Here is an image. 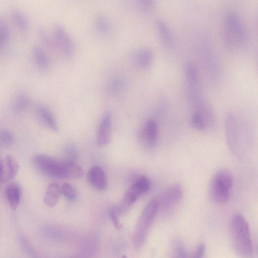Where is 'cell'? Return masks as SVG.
Masks as SVG:
<instances>
[{"label": "cell", "instance_id": "8", "mask_svg": "<svg viewBox=\"0 0 258 258\" xmlns=\"http://www.w3.org/2000/svg\"><path fill=\"white\" fill-rule=\"evenodd\" d=\"M55 45L61 53L66 57L72 55L74 51L73 41L65 28L60 24H56L53 36Z\"/></svg>", "mask_w": 258, "mask_h": 258}, {"label": "cell", "instance_id": "25", "mask_svg": "<svg viewBox=\"0 0 258 258\" xmlns=\"http://www.w3.org/2000/svg\"><path fill=\"white\" fill-rule=\"evenodd\" d=\"M124 80L120 77H116L109 80L107 84L108 90L112 94H116L120 93L125 87Z\"/></svg>", "mask_w": 258, "mask_h": 258}, {"label": "cell", "instance_id": "6", "mask_svg": "<svg viewBox=\"0 0 258 258\" xmlns=\"http://www.w3.org/2000/svg\"><path fill=\"white\" fill-rule=\"evenodd\" d=\"M150 187V180L146 176H141L127 189L121 202L114 206L119 215L125 213L144 193Z\"/></svg>", "mask_w": 258, "mask_h": 258}, {"label": "cell", "instance_id": "2", "mask_svg": "<svg viewBox=\"0 0 258 258\" xmlns=\"http://www.w3.org/2000/svg\"><path fill=\"white\" fill-rule=\"evenodd\" d=\"M231 238L234 249L239 255L250 257L252 254V244L249 226L240 214H234L230 225Z\"/></svg>", "mask_w": 258, "mask_h": 258}, {"label": "cell", "instance_id": "4", "mask_svg": "<svg viewBox=\"0 0 258 258\" xmlns=\"http://www.w3.org/2000/svg\"><path fill=\"white\" fill-rule=\"evenodd\" d=\"M233 184L232 173L227 169L218 171L213 177L210 186V196L215 203L223 204L229 199Z\"/></svg>", "mask_w": 258, "mask_h": 258}, {"label": "cell", "instance_id": "33", "mask_svg": "<svg viewBox=\"0 0 258 258\" xmlns=\"http://www.w3.org/2000/svg\"><path fill=\"white\" fill-rule=\"evenodd\" d=\"M141 8L145 11L150 12L153 10L156 4V0H139Z\"/></svg>", "mask_w": 258, "mask_h": 258}, {"label": "cell", "instance_id": "37", "mask_svg": "<svg viewBox=\"0 0 258 258\" xmlns=\"http://www.w3.org/2000/svg\"><path fill=\"white\" fill-rule=\"evenodd\" d=\"M256 251L257 254L258 255V242H257L256 246Z\"/></svg>", "mask_w": 258, "mask_h": 258}, {"label": "cell", "instance_id": "31", "mask_svg": "<svg viewBox=\"0 0 258 258\" xmlns=\"http://www.w3.org/2000/svg\"><path fill=\"white\" fill-rule=\"evenodd\" d=\"M64 152L68 159L75 160L78 155L77 149L73 144H67L64 147Z\"/></svg>", "mask_w": 258, "mask_h": 258}, {"label": "cell", "instance_id": "5", "mask_svg": "<svg viewBox=\"0 0 258 258\" xmlns=\"http://www.w3.org/2000/svg\"><path fill=\"white\" fill-rule=\"evenodd\" d=\"M224 132L227 146L230 151L237 157H241L243 153L240 117L234 112H228L224 119Z\"/></svg>", "mask_w": 258, "mask_h": 258}, {"label": "cell", "instance_id": "3", "mask_svg": "<svg viewBox=\"0 0 258 258\" xmlns=\"http://www.w3.org/2000/svg\"><path fill=\"white\" fill-rule=\"evenodd\" d=\"M158 211V202L156 199L150 201L143 209L136 226L133 237V246L140 249L143 245L149 230Z\"/></svg>", "mask_w": 258, "mask_h": 258}, {"label": "cell", "instance_id": "35", "mask_svg": "<svg viewBox=\"0 0 258 258\" xmlns=\"http://www.w3.org/2000/svg\"><path fill=\"white\" fill-rule=\"evenodd\" d=\"M205 251V246L204 244L201 243L197 247L194 253V257H202L203 256Z\"/></svg>", "mask_w": 258, "mask_h": 258}, {"label": "cell", "instance_id": "27", "mask_svg": "<svg viewBox=\"0 0 258 258\" xmlns=\"http://www.w3.org/2000/svg\"><path fill=\"white\" fill-rule=\"evenodd\" d=\"M15 143L13 134L8 129H2L0 132V144L3 148H9Z\"/></svg>", "mask_w": 258, "mask_h": 258}, {"label": "cell", "instance_id": "36", "mask_svg": "<svg viewBox=\"0 0 258 258\" xmlns=\"http://www.w3.org/2000/svg\"><path fill=\"white\" fill-rule=\"evenodd\" d=\"M255 66H256L257 74L258 75V50L257 51V53L256 54V57H255Z\"/></svg>", "mask_w": 258, "mask_h": 258}, {"label": "cell", "instance_id": "30", "mask_svg": "<svg viewBox=\"0 0 258 258\" xmlns=\"http://www.w3.org/2000/svg\"><path fill=\"white\" fill-rule=\"evenodd\" d=\"M174 254L175 257H185L187 252L184 244L180 240H175L173 244Z\"/></svg>", "mask_w": 258, "mask_h": 258}, {"label": "cell", "instance_id": "16", "mask_svg": "<svg viewBox=\"0 0 258 258\" xmlns=\"http://www.w3.org/2000/svg\"><path fill=\"white\" fill-rule=\"evenodd\" d=\"M5 196L11 209L16 210L21 197V189L19 185L16 183L9 184L5 189Z\"/></svg>", "mask_w": 258, "mask_h": 258}, {"label": "cell", "instance_id": "11", "mask_svg": "<svg viewBox=\"0 0 258 258\" xmlns=\"http://www.w3.org/2000/svg\"><path fill=\"white\" fill-rule=\"evenodd\" d=\"M19 164L16 159L12 155H7L1 161V181L5 182L13 179L19 170Z\"/></svg>", "mask_w": 258, "mask_h": 258}, {"label": "cell", "instance_id": "7", "mask_svg": "<svg viewBox=\"0 0 258 258\" xmlns=\"http://www.w3.org/2000/svg\"><path fill=\"white\" fill-rule=\"evenodd\" d=\"M224 43L226 48L230 50L241 47L245 41L243 28L237 17L230 14L227 17L225 24Z\"/></svg>", "mask_w": 258, "mask_h": 258}, {"label": "cell", "instance_id": "20", "mask_svg": "<svg viewBox=\"0 0 258 258\" xmlns=\"http://www.w3.org/2000/svg\"><path fill=\"white\" fill-rule=\"evenodd\" d=\"M32 56L36 66L41 70H46L49 66L47 56L43 49L38 45L32 49Z\"/></svg>", "mask_w": 258, "mask_h": 258}, {"label": "cell", "instance_id": "23", "mask_svg": "<svg viewBox=\"0 0 258 258\" xmlns=\"http://www.w3.org/2000/svg\"><path fill=\"white\" fill-rule=\"evenodd\" d=\"M191 122L193 126L198 130L204 131L212 126L207 118L201 112L195 111L192 115Z\"/></svg>", "mask_w": 258, "mask_h": 258}, {"label": "cell", "instance_id": "18", "mask_svg": "<svg viewBox=\"0 0 258 258\" xmlns=\"http://www.w3.org/2000/svg\"><path fill=\"white\" fill-rule=\"evenodd\" d=\"M28 96L22 93L17 95L12 101L11 104L10 110L15 115H19L26 110L29 104Z\"/></svg>", "mask_w": 258, "mask_h": 258}, {"label": "cell", "instance_id": "22", "mask_svg": "<svg viewBox=\"0 0 258 258\" xmlns=\"http://www.w3.org/2000/svg\"><path fill=\"white\" fill-rule=\"evenodd\" d=\"M95 26L98 33L107 35L110 31L111 25L108 18L102 14L98 15L95 19Z\"/></svg>", "mask_w": 258, "mask_h": 258}, {"label": "cell", "instance_id": "15", "mask_svg": "<svg viewBox=\"0 0 258 258\" xmlns=\"http://www.w3.org/2000/svg\"><path fill=\"white\" fill-rule=\"evenodd\" d=\"M35 111L40 121L46 127L54 132L58 131V124L56 118L47 107L38 104L35 107Z\"/></svg>", "mask_w": 258, "mask_h": 258}, {"label": "cell", "instance_id": "21", "mask_svg": "<svg viewBox=\"0 0 258 258\" xmlns=\"http://www.w3.org/2000/svg\"><path fill=\"white\" fill-rule=\"evenodd\" d=\"M11 17L15 26L22 31H26L29 28V23L26 17L20 10L14 9L11 12Z\"/></svg>", "mask_w": 258, "mask_h": 258}, {"label": "cell", "instance_id": "24", "mask_svg": "<svg viewBox=\"0 0 258 258\" xmlns=\"http://www.w3.org/2000/svg\"><path fill=\"white\" fill-rule=\"evenodd\" d=\"M184 73L190 85L195 86L199 80V72L196 66L191 62H187L184 66Z\"/></svg>", "mask_w": 258, "mask_h": 258}, {"label": "cell", "instance_id": "17", "mask_svg": "<svg viewBox=\"0 0 258 258\" xmlns=\"http://www.w3.org/2000/svg\"><path fill=\"white\" fill-rule=\"evenodd\" d=\"M60 194V186L58 184L55 183L49 184L44 197V203L49 207L55 206L59 200Z\"/></svg>", "mask_w": 258, "mask_h": 258}, {"label": "cell", "instance_id": "14", "mask_svg": "<svg viewBox=\"0 0 258 258\" xmlns=\"http://www.w3.org/2000/svg\"><path fill=\"white\" fill-rule=\"evenodd\" d=\"M155 26L163 44L169 48H173L175 40L174 34L169 25L164 21L159 19L156 21Z\"/></svg>", "mask_w": 258, "mask_h": 258}, {"label": "cell", "instance_id": "9", "mask_svg": "<svg viewBox=\"0 0 258 258\" xmlns=\"http://www.w3.org/2000/svg\"><path fill=\"white\" fill-rule=\"evenodd\" d=\"M182 188L180 184H175L170 186L163 194L158 201V209L162 214H168L179 203L182 197Z\"/></svg>", "mask_w": 258, "mask_h": 258}, {"label": "cell", "instance_id": "19", "mask_svg": "<svg viewBox=\"0 0 258 258\" xmlns=\"http://www.w3.org/2000/svg\"><path fill=\"white\" fill-rule=\"evenodd\" d=\"M153 54L148 48H142L136 52L134 59L136 63L142 68L149 67L152 62Z\"/></svg>", "mask_w": 258, "mask_h": 258}, {"label": "cell", "instance_id": "28", "mask_svg": "<svg viewBox=\"0 0 258 258\" xmlns=\"http://www.w3.org/2000/svg\"><path fill=\"white\" fill-rule=\"evenodd\" d=\"M37 32L40 39L47 47L51 49L56 48L54 38L49 36L45 29L40 27L38 29Z\"/></svg>", "mask_w": 258, "mask_h": 258}, {"label": "cell", "instance_id": "29", "mask_svg": "<svg viewBox=\"0 0 258 258\" xmlns=\"http://www.w3.org/2000/svg\"><path fill=\"white\" fill-rule=\"evenodd\" d=\"M61 194L69 200H74L76 196V190L74 187L70 183H63L60 186Z\"/></svg>", "mask_w": 258, "mask_h": 258}, {"label": "cell", "instance_id": "12", "mask_svg": "<svg viewBox=\"0 0 258 258\" xmlns=\"http://www.w3.org/2000/svg\"><path fill=\"white\" fill-rule=\"evenodd\" d=\"M87 179L90 184L99 190H104L107 186V180L103 169L99 166H93L88 171Z\"/></svg>", "mask_w": 258, "mask_h": 258}, {"label": "cell", "instance_id": "13", "mask_svg": "<svg viewBox=\"0 0 258 258\" xmlns=\"http://www.w3.org/2000/svg\"><path fill=\"white\" fill-rule=\"evenodd\" d=\"M159 136L158 127L157 123L153 119H150L146 123L141 139L142 142L148 147H154L157 143Z\"/></svg>", "mask_w": 258, "mask_h": 258}, {"label": "cell", "instance_id": "34", "mask_svg": "<svg viewBox=\"0 0 258 258\" xmlns=\"http://www.w3.org/2000/svg\"><path fill=\"white\" fill-rule=\"evenodd\" d=\"M119 215L116 212L115 209L113 207L109 212V216L110 218V219L114 224V225L115 226V227L118 229H120L121 228V224H120L119 220H118V217Z\"/></svg>", "mask_w": 258, "mask_h": 258}, {"label": "cell", "instance_id": "1", "mask_svg": "<svg viewBox=\"0 0 258 258\" xmlns=\"http://www.w3.org/2000/svg\"><path fill=\"white\" fill-rule=\"evenodd\" d=\"M32 161L40 172L53 178H76L84 173L82 167L73 160H58L39 154L33 157Z\"/></svg>", "mask_w": 258, "mask_h": 258}, {"label": "cell", "instance_id": "10", "mask_svg": "<svg viewBox=\"0 0 258 258\" xmlns=\"http://www.w3.org/2000/svg\"><path fill=\"white\" fill-rule=\"evenodd\" d=\"M112 117L111 111L108 109L104 112L100 120L97 134V142L99 146H105L110 141Z\"/></svg>", "mask_w": 258, "mask_h": 258}, {"label": "cell", "instance_id": "32", "mask_svg": "<svg viewBox=\"0 0 258 258\" xmlns=\"http://www.w3.org/2000/svg\"><path fill=\"white\" fill-rule=\"evenodd\" d=\"M20 241L23 249L25 250L28 254L31 255L32 256H35V252L33 247L26 238L24 236H20Z\"/></svg>", "mask_w": 258, "mask_h": 258}, {"label": "cell", "instance_id": "26", "mask_svg": "<svg viewBox=\"0 0 258 258\" xmlns=\"http://www.w3.org/2000/svg\"><path fill=\"white\" fill-rule=\"evenodd\" d=\"M10 31L7 23L2 18L0 19V45L1 48H5L9 43Z\"/></svg>", "mask_w": 258, "mask_h": 258}]
</instances>
